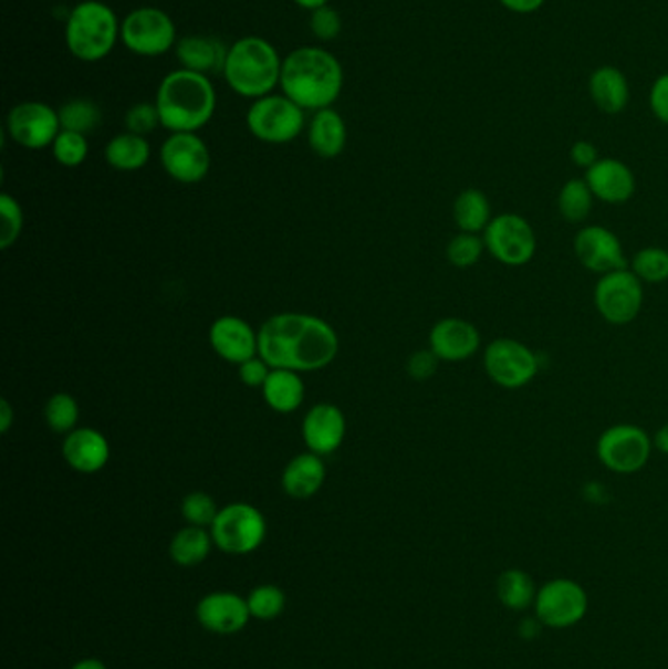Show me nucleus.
I'll use <instances>...</instances> for the list:
<instances>
[{
    "instance_id": "a18cd8bd",
    "label": "nucleus",
    "mask_w": 668,
    "mask_h": 669,
    "mask_svg": "<svg viewBox=\"0 0 668 669\" xmlns=\"http://www.w3.org/2000/svg\"><path fill=\"white\" fill-rule=\"evenodd\" d=\"M271 366L267 365L265 360L261 356H253L246 363L240 365V380L249 386V388H263L269 374H271Z\"/></svg>"
},
{
    "instance_id": "b1692460",
    "label": "nucleus",
    "mask_w": 668,
    "mask_h": 669,
    "mask_svg": "<svg viewBox=\"0 0 668 669\" xmlns=\"http://www.w3.org/2000/svg\"><path fill=\"white\" fill-rule=\"evenodd\" d=\"M588 94L598 111L616 116L626 111L632 91L624 71L614 65H602L588 76Z\"/></svg>"
},
{
    "instance_id": "bb28decb",
    "label": "nucleus",
    "mask_w": 668,
    "mask_h": 669,
    "mask_svg": "<svg viewBox=\"0 0 668 669\" xmlns=\"http://www.w3.org/2000/svg\"><path fill=\"white\" fill-rule=\"evenodd\" d=\"M261 391H263L267 406L271 407L273 411H276V414H292L302 406L306 388H304L301 374L294 373V370L273 368Z\"/></svg>"
},
{
    "instance_id": "49530a36",
    "label": "nucleus",
    "mask_w": 668,
    "mask_h": 669,
    "mask_svg": "<svg viewBox=\"0 0 668 669\" xmlns=\"http://www.w3.org/2000/svg\"><path fill=\"white\" fill-rule=\"evenodd\" d=\"M571 161H573L576 167H581V169H591L592 165H596V163L601 161L598 147L592 144V142H586V139L574 142L573 147H571Z\"/></svg>"
},
{
    "instance_id": "8fccbe9b",
    "label": "nucleus",
    "mask_w": 668,
    "mask_h": 669,
    "mask_svg": "<svg viewBox=\"0 0 668 669\" xmlns=\"http://www.w3.org/2000/svg\"><path fill=\"white\" fill-rule=\"evenodd\" d=\"M653 445H655V449L668 457V424L660 425L657 429L655 437H653Z\"/></svg>"
},
{
    "instance_id": "423d86ee",
    "label": "nucleus",
    "mask_w": 668,
    "mask_h": 669,
    "mask_svg": "<svg viewBox=\"0 0 668 669\" xmlns=\"http://www.w3.org/2000/svg\"><path fill=\"white\" fill-rule=\"evenodd\" d=\"M655 449L651 435L634 424H617L602 432L596 441V458L602 467L619 475L641 472Z\"/></svg>"
},
{
    "instance_id": "6ab92c4d",
    "label": "nucleus",
    "mask_w": 668,
    "mask_h": 669,
    "mask_svg": "<svg viewBox=\"0 0 668 669\" xmlns=\"http://www.w3.org/2000/svg\"><path fill=\"white\" fill-rule=\"evenodd\" d=\"M210 345L216 355L240 366L259 355V331L238 315H222L210 325Z\"/></svg>"
},
{
    "instance_id": "c9c22d12",
    "label": "nucleus",
    "mask_w": 668,
    "mask_h": 669,
    "mask_svg": "<svg viewBox=\"0 0 668 669\" xmlns=\"http://www.w3.org/2000/svg\"><path fill=\"white\" fill-rule=\"evenodd\" d=\"M246 599L251 617L259 620L276 619L279 615H283L286 607V595L283 589L271 584L259 585L255 589H251Z\"/></svg>"
},
{
    "instance_id": "f3484780",
    "label": "nucleus",
    "mask_w": 668,
    "mask_h": 669,
    "mask_svg": "<svg viewBox=\"0 0 668 669\" xmlns=\"http://www.w3.org/2000/svg\"><path fill=\"white\" fill-rule=\"evenodd\" d=\"M480 331L463 317H443L429 331V348L446 363H463L480 351Z\"/></svg>"
},
{
    "instance_id": "f03ea898",
    "label": "nucleus",
    "mask_w": 668,
    "mask_h": 669,
    "mask_svg": "<svg viewBox=\"0 0 668 669\" xmlns=\"http://www.w3.org/2000/svg\"><path fill=\"white\" fill-rule=\"evenodd\" d=\"M343 67L334 53L322 48H299L283 60L281 88L304 111L332 108L343 91Z\"/></svg>"
},
{
    "instance_id": "2eb2a0df",
    "label": "nucleus",
    "mask_w": 668,
    "mask_h": 669,
    "mask_svg": "<svg viewBox=\"0 0 668 669\" xmlns=\"http://www.w3.org/2000/svg\"><path fill=\"white\" fill-rule=\"evenodd\" d=\"M210 151L198 134H171L161 145L165 173L182 185H197L210 170Z\"/></svg>"
},
{
    "instance_id": "4c0bfd02",
    "label": "nucleus",
    "mask_w": 668,
    "mask_h": 669,
    "mask_svg": "<svg viewBox=\"0 0 668 669\" xmlns=\"http://www.w3.org/2000/svg\"><path fill=\"white\" fill-rule=\"evenodd\" d=\"M52 151L55 161L63 167L73 169L85 163L86 155H88V142L83 134L61 129L60 136L55 137V142H53Z\"/></svg>"
},
{
    "instance_id": "a211bd4d",
    "label": "nucleus",
    "mask_w": 668,
    "mask_h": 669,
    "mask_svg": "<svg viewBox=\"0 0 668 669\" xmlns=\"http://www.w3.org/2000/svg\"><path fill=\"white\" fill-rule=\"evenodd\" d=\"M197 619L208 633L236 635L251 619L248 599L232 592H212L198 602Z\"/></svg>"
},
{
    "instance_id": "f257e3e1",
    "label": "nucleus",
    "mask_w": 668,
    "mask_h": 669,
    "mask_svg": "<svg viewBox=\"0 0 668 669\" xmlns=\"http://www.w3.org/2000/svg\"><path fill=\"white\" fill-rule=\"evenodd\" d=\"M340 337L322 317L299 312L271 315L259 330V356L271 368L316 373L332 365Z\"/></svg>"
},
{
    "instance_id": "09e8293b",
    "label": "nucleus",
    "mask_w": 668,
    "mask_h": 669,
    "mask_svg": "<svg viewBox=\"0 0 668 669\" xmlns=\"http://www.w3.org/2000/svg\"><path fill=\"white\" fill-rule=\"evenodd\" d=\"M541 620L537 617H533V619H523L520 623V628H518V633L522 636L523 640H533L535 636L541 633Z\"/></svg>"
},
{
    "instance_id": "a19ab883",
    "label": "nucleus",
    "mask_w": 668,
    "mask_h": 669,
    "mask_svg": "<svg viewBox=\"0 0 668 669\" xmlns=\"http://www.w3.org/2000/svg\"><path fill=\"white\" fill-rule=\"evenodd\" d=\"M124 124H126L129 134L146 137L147 134L154 132L155 127L161 126V118H159V111H157L155 104L137 102L126 112Z\"/></svg>"
},
{
    "instance_id": "39448f33",
    "label": "nucleus",
    "mask_w": 668,
    "mask_h": 669,
    "mask_svg": "<svg viewBox=\"0 0 668 669\" xmlns=\"http://www.w3.org/2000/svg\"><path fill=\"white\" fill-rule=\"evenodd\" d=\"M122 24L116 12L101 0H83L71 10L65 25V43L73 58L86 63L101 61L121 40Z\"/></svg>"
},
{
    "instance_id": "3c124183",
    "label": "nucleus",
    "mask_w": 668,
    "mask_h": 669,
    "mask_svg": "<svg viewBox=\"0 0 668 669\" xmlns=\"http://www.w3.org/2000/svg\"><path fill=\"white\" fill-rule=\"evenodd\" d=\"M0 416H2V432H9L10 425H12V407H10L7 399L0 401Z\"/></svg>"
},
{
    "instance_id": "72a5a7b5",
    "label": "nucleus",
    "mask_w": 668,
    "mask_h": 669,
    "mask_svg": "<svg viewBox=\"0 0 668 669\" xmlns=\"http://www.w3.org/2000/svg\"><path fill=\"white\" fill-rule=\"evenodd\" d=\"M629 271L647 284H662L668 280V251L662 247H643L629 261Z\"/></svg>"
},
{
    "instance_id": "c756f323",
    "label": "nucleus",
    "mask_w": 668,
    "mask_h": 669,
    "mask_svg": "<svg viewBox=\"0 0 668 669\" xmlns=\"http://www.w3.org/2000/svg\"><path fill=\"white\" fill-rule=\"evenodd\" d=\"M212 546L216 544L210 531L202 526L187 525L173 536L169 554L173 562L182 568H195L210 556Z\"/></svg>"
},
{
    "instance_id": "cd10ccee",
    "label": "nucleus",
    "mask_w": 668,
    "mask_h": 669,
    "mask_svg": "<svg viewBox=\"0 0 668 669\" xmlns=\"http://www.w3.org/2000/svg\"><path fill=\"white\" fill-rule=\"evenodd\" d=\"M492 218L494 216H492L489 196L479 188H465L455 198L453 220L459 231L482 236Z\"/></svg>"
},
{
    "instance_id": "393cba45",
    "label": "nucleus",
    "mask_w": 668,
    "mask_h": 669,
    "mask_svg": "<svg viewBox=\"0 0 668 669\" xmlns=\"http://www.w3.org/2000/svg\"><path fill=\"white\" fill-rule=\"evenodd\" d=\"M228 50L220 40L212 35H189L177 42V58L182 69L195 73L210 75L223 71Z\"/></svg>"
},
{
    "instance_id": "dca6fc26",
    "label": "nucleus",
    "mask_w": 668,
    "mask_h": 669,
    "mask_svg": "<svg viewBox=\"0 0 668 669\" xmlns=\"http://www.w3.org/2000/svg\"><path fill=\"white\" fill-rule=\"evenodd\" d=\"M573 249L578 263L598 276L629 266L622 239L612 229L598 223L578 229L574 236Z\"/></svg>"
},
{
    "instance_id": "a878e982",
    "label": "nucleus",
    "mask_w": 668,
    "mask_h": 669,
    "mask_svg": "<svg viewBox=\"0 0 668 669\" xmlns=\"http://www.w3.org/2000/svg\"><path fill=\"white\" fill-rule=\"evenodd\" d=\"M309 144L312 151L324 159H334L342 155L347 144V126L342 114L334 108L317 111L310 122Z\"/></svg>"
},
{
    "instance_id": "f8f14e48",
    "label": "nucleus",
    "mask_w": 668,
    "mask_h": 669,
    "mask_svg": "<svg viewBox=\"0 0 668 669\" xmlns=\"http://www.w3.org/2000/svg\"><path fill=\"white\" fill-rule=\"evenodd\" d=\"M121 40L136 55L157 58L177 48V25L165 10L142 7L124 18Z\"/></svg>"
},
{
    "instance_id": "f704fd0d",
    "label": "nucleus",
    "mask_w": 668,
    "mask_h": 669,
    "mask_svg": "<svg viewBox=\"0 0 668 669\" xmlns=\"http://www.w3.org/2000/svg\"><path fill=\"white\" fill-rule=\"evenodd\" d=\"M45 421L50 425V429L58 435H69V432L75 431L79 424L77 399L65 391L53 394L50 401L45 404Z\"/></svg>"
},
{
    "instance_id": "aec40b11",
    "label": "nucleus",
    "mask_w": 668,
    "mask_h": 669,
    "mask_svg": "<svg viewBox=\"0 0 668 669\" xmlns=\"http://www.w3.org/2000/svg\"><path fill=\"white\" fill-rule=\"evenodd\" d=\"M347 421L342 409L334 404H317L302 421V439L310 452L317 457L334 454L342 447Z\"/></svg>"
},
{
    "instance_id": "473e14b6",
    "label": "nucleus",
    "mask_w": 668,
    "mask_h": 669,
    "mask_svg": "<svg viewBox=\"0 0 668 669\" xmlns=\"http://www.w3.org/2000/svg\"><path fill=\"white\" fill-rule=\"evenodd\" d=\"M61 129L77 132V134H91L103 122V112L98 104L88 98H73L65 102L60 111Z\"/></svg>"
},
{
    "instance_id": "864d4df0",
    "label": "nucleus",
    "mask_w": 668,
    "mask_h": 669,
    "mask_svg": "<svg viewBox=\"0 0 668 669\" xmlns=\"http://www.w3.org/2000/svg\"><path fill=\"white\" fill-rule=\"evenodd\" d=\"M294 2H296L301 9L310 10V12H312V10L322 9V7H326L327 4V0H294Z\"/></svg>"
},
{
    "instance_id": "c03bdc74",
    "label": "nucleus",
    "mask_w": 668,
    "mask_h": 669,
    "mask_svg": "<svg viewBox=\"0 0 668 669\" xmlns=\"http://www.w3.org/2000/svg\"><path fill=\"white\" fill-rule=\"evenodd\" d=\"M649 108L660 124L668 126V73L655 79L651 91H649Z\"/></svg>"
},
{
    "instance_id": "37998d69",
    "label": "nucleus",
    "mask_w": 668,
    "mask_h": 669,
    "mask_svg": "<svg viewBox=\"0 0 668 669\" xmlns=\"http://www.w3.org/2000/svg\"><path fill=\"white\" fill-rule=\"evenodd\" d=\"M439 363H441L439 356H437L431 348H424V351H416V353L408 358L406 370L410 374L411 380L426 381L437 373Z\"/></svg>"
},
{
    "instance_id": "ddd939ff",
    "label": "nucleus",
    "mask_w": 668,
    "mask_h": 669,
    "mask_svg": "<svg viewBox=\"0 0 668 669\" xmlns=\"http://www.w3.org/2000/svg\"><path fill=\"white\" fill-rule=\"evenodd\" d=\"M533 609L543 627L565 630L586 617L588 594L578 582L568 577H555L537 589Z\"/></svg>"
},
{
    "instance_id": "7c9ffc66",
    "label": "nucleus",
    "mask_w": 668,
    "mask_h": 669,
    "mask_svg": "<svg viewBox=\"0 0 668 669\" xmlns=\"http://www.w3.org/2000/svg\"><path fill=\"white\" fill-rule=\"evenodd\" d=\"M497 595L505 609L525 610L532 607L537 595V587L533 584L532 576L520 568L504 569L497 582Z\"/></svg>"
},
{
    "instance_id": "ea45409f",
    "label": "nucleus",
    "mask_w": 668,
    "mask_h": 669,
    "mask_svg": "<svg viewBox=\"0 0 668 669\" xmlns=\"http://www.w3.org/2000/svg\"><path fill=\"white\" fill-rule=\"evenodd\" d=\"M24 228V213L20 203L10 195L0 196V249H10L17 243Z\"/></svg>"
},
{
    "instance_id": "5701e85b",
    "label": "nucleus",
    "mask_w": 668,
    "mask_h": 669,
    "mask_svg": "<svg viewBox=\"0 0 668 669\" xmlns=\"http://www.w3.org/2000/svg\"><path fill=\"white\" fill-rule=\"evenodd\" d=\"M326 482V464L322 457L314 452H302L291 458L284 467L283 490L292 500H310L314 498Z\"/></svg>"
},
{
    "instance_id": "58836bf2",
    "label": "nucleus",
    "mask_w": 668,
    "mask_h": 669,
    "mask_svg": "<svg viewBox=\"0 0 668 669\" xmlns=\"http://www.w3.org/2000/svg\"><path fill=\"white\" fill-rule=\"evenodd\" d=\"M182 519L192 526H212L220 509L216 505L215 498L205 492H192L180 503Z\"/></svg>"
},
{
    "instance_id": "6e6552de",
    "label": "nucleus",
    "mask_w": 668,
    "mask_h": 669,
    "mask_svg": "<svg viewBox=\"0 0 668 669\" xmlns=\"http://www.w3.org/2000/svg\"><path fill=\"white\" fill-rule=\"evenodd\" d=\"M246 122L259 142L281 145L301 136L306 118L304 108L286 94H267L251 104Z\"/></svg>"
},
{
    "instance_id": "0eeeda50",
    "label": "nucleus",
    "mask_w": 668,
    "mask_h": 669,
    "mask_svg": "<svg viewBox=\"0 0 668 669\" xmlns=\"http://www.w3.org/2000/svg\"><path fill=\"white\" fill-rule=\"evenodd\" d=\"M482 365L490 381L504 390H522L541 370L537 353L510 337L490 341L482 353Z\"/></svg>"
},
{
    "instance_id": "de8ad7c7",
    "label": "nucleus",
    "mask_w": 668,
    "mask_h": 669,
    "mask_svg": "<svg viewBox=\"0 0 668 669\" xmlns=\"http://www.w3.org/2000/svg\"><path fill=\"white\" fill-rule=\"evenodd\" d=\"M505 10L514 14H533L547 2V0H498Z\"/></svg>"
},
{
    "instance_id": "2f4dec72",
    "label": "nucleus",
    "mask_w": 668,
    "mask_h": 669,
    "mask_svg": "<svg viewBox=\"0 0 668 669\" xmlns=\"http://www.w3.org/2000/svg\"><path fill=\"white\" fill-rule=\"evenodd\" d=\"M594 195L584 178H568L557 196V210L566 223H584L594 208Z\"/></svg>"
},
{
    "instance_id": "e433bc0d",
    "label": "nucleus",
    "mask_w": 668,
    "mask_h": 669,
    "mask_svg": "<svg viewBox=\"0 0 668 669\" xmlns=\"http://www.w3.org/2000/svg\"><path fill=\"white\" fill-rule=\"evenodd\" d=\"M487 251L484 239L479 233H465L459 231L449 243H447V261L455 269H471L479 263L482 254Z\"/></svg>"
},
{
    "instance_id": "4468645a",
    "label": "nucleus",
    "mask_w": 668,
    "mask_h": 669,
    "mask_svg": "<svg viewBox=\"0 0 668 669\" xmlns=\"http://www.w3.org/2000/svg\"><path fill=\"white\" fill-rule=\"evenodd\" d=\"M9 136L27 149H43L60 136V112L45 102H20L7 118Z\"/></svg>"
},
{
    "instance_id": "412c9836",
    "label": "nucleus",
    "mask_w": 668,
    "mask_h": 669,
    "mask_svg": "<svg viewBox=\"0 0 668 669\" xmlns=\"http://www.w3.org/2000/svg\"><path fill=\"white\" fill-rule=\"evenodd\" d=\"M584 180L596 200L612 206L629 202L637 190L632 167L614 157H601V161L584 170Z\"/></svg>"
},
{
    "instance_id": "79ce46f5",
    "label": "nucleus",
    "mask_w": 668,
    "mask_h": 669,
    "mask_svg": "<svg viewBox=\"0 0 668 669\" xmlns=\"http://www.w3.org/2000/svg\"><path fill=\"white\" fill-rule=\"evenodd\" d=\"M343 20L337 10L332 7H322V9L312 10L310 17V30L316 35L320 42H332L337 35L342 34Z\"/></svg>"
},
{
    "instance_id": "c85d7f7f",
    "label": "nucleus",
    "mask_w": 668,
    "mask_h": 669,
    "mask_svg": "<svg viewBox=\"0 0 668 669\" xmlns=\"http://www.w3.org/2000/svg\"><path fill=\"white\" fill-rule=\"evenodd\" d=\"M149 157H152V147L147 144L146 137L129 132L112 137L104 147L106 163L112 169L124 170V173L144 169L149 163Z\"/></svg>"
},
{
    "instance_id": "9d476101",
    "label": "nucleus",
    "mask_w": 668,
    "mask_h": 669,
    "mask_svg": "<svg viewBox=\"0 0 668 669\" xmlns=\"http://www.w3.org/2000/svg\"><path fill=\"white\" fill-rule=\"evenodd\" d=\"M643 292L641 280L627 269L602 274L594 286V305L604 322L616 327L634 323L641 314Z\"/></svg>"
},
{
    "instance_id": "20e7f679",
    "label": "nucleus",
    "mask_w": 668,
    "mask_h": 669,
    "mask_svg": "<svg viewBox=\"0 0 668 669\" xmlns=\"http://www.w3.org/2000/svg\"><path fill=\"white\" fill-rule=\"evenodd\" d=\"M222 73L233 93L258 101L281 86L283 60L273 43L248 35L230 45Z\"/></svg>"
},
{
    "instance_id": "1a4fd4ad",
    "label": "nucleus",
    "mask_w": 668,
    "mask_h": 669,
    "mask_svg": "<svg viewBox=\"0 0 668 669\" xmlns=\"http://www.w3.org/2000/svg\"><path fill=\"white\" fill-rule=\"evenodd\" d=\"M210 533L220 551L233 556H243L258 551L265 541L267 521L258 508L238 501L220 509L218 518L210 526Z\"/></svg>"
},
{
    "instance_id": "7ed1b4c3",
    "label": "nucleus",
    "mask_w": 668,
    "mask_h": 669,
    "mask_svg": "<svg viewBox=\"0 0 668 669\" xmlns=\"http://www.w3.org/2000/svg\"><path fill=\"white\" fill-rule=\"evenodd\" d=\"M155 106L161 126L171 134H197L215 116L216 88L210 76L180 67L165 75Z\"/></svg>"
},
{
    "instance_id": "603ef678",
    "label": "nucleus",
    "mask_w": 668,
    "mask_h": 669,
    "mask_svg": "<svg viewBox=\"0 0 668 669\" xmlns=\"http://www.w3.org/2000/svg\"><path fill=\"white\" fill-rule=\"evenodd\" d=\"M71 669H108L104 666L103 661L96 660V658H85V660H79L75 666Z\"/></svg>"
},
{
    "instance_id": "4be33fe9",
    "label": "nucleus",
    "mask_w": 668,
    "mask_h": 669,
    "mask_svg": "<svg viewBox=\"0 0 668 669\" xmlns=\"http://www.w3.org/2000/svg\"><path fill=\"white\" fill-rule=\"evenodd\" d=\"M63 458L69 467L81 474H96L111 460V442L103 432L81 427L65 435Z\"/></svg>"
},
{
    "instance_id": "9b49d317",
    "label": "nucleus",
    "mask_w": 668,
    "mask_h": 669,
    "mask_svg": "<svg viewBox=\"0 0 668 669\" xmlns=\"http://www.w3.org/2000/svg\"><path fill=\"white\" fill-rule=\"evenodd\" d=\"M487 253L504 266L532 263L537 253V238L530 221L520 213H498L482 233Z\"/></svg>"
}]
</instances>
